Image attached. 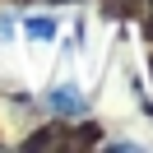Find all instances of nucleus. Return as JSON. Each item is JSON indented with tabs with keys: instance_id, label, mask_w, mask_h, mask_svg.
Listing matches in <instances>:
<instances>
[{
	"instance_id": "nucleus-2",
	"label": "nucleus",
	"mask_w": 153,
	"mask_h": 153,
	"mask_svg": "<svg viewBox=\"0 0 153 153\" xmlns=\"http://www.w3.org/2000/svg\"><path fill=\"white\" fill-rule=\"evenodd\" d=\"M23 33H28L33 42H56L60 19H56V14H28V19H23Z\"/></svg>"
},
{
	"instance_id": "nucleus-1",
	"label": "nucleus",
	"mask_w": 153,
	"mask_h": 153,
	"mask_svg": "<svg viewBox=\"0 0 153 153\" xmlns=\"http://www.w3.org/2000/svg\"><path fill=\"white\" fill-rule=\"evenodd\" d=\"M47 107H51V116H60V121H79V116H88V97H84L79 84H56V88L47 93Z\"/></svg>"
}]
</instances>
